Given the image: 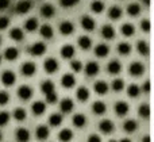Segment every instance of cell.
<instances>
[{"label": "cell", "instance_id": "obj_1", "mask_svg": "<svg viewBox=\"0 0 154 142\" xmlns=\"http://www.w3.org/2000/svg\"><path fill=\"white\" fill-rule=\"evenodd\" d=\"M143 70H145L143 65H142L141 62H138V61L131 62L130 68H128V72H130V75L134 76V77H139V76L143 73Z\"/></svg>", "mask_w": 154, "mask_h": 142}, {"label": "cell", "instance_id": "obj_2", "mask_svg": "<svg viewBox=\"0 0 154 142\" xmlns=\"http://www.w3.org/2000/svg\"><path fill=\"white\" fill-rule=\"evenodd\" d=\"M45 51H46V45L42 42H35V43H32L31 48H30V53H31L32 56H42Z\"/></svg>", "mask_w": 154, "mask_h": 142}, {"label": "cell", "instance_id": "obj_3", "mask_svg": "<svg viewBox=\"0 0 154 142\" xmlns=\"http://www.w3.org/2000/svg\"><path fill=\"white\" fill-rule=\"evenodd\" d=\"M16 77H15V73L11 72V70H4L2 73V83L4 85H12L15 83Z\"/></svg>", "mask_w": 154, "mask_h": 142}, {"label": "cell", "instance_id": "obj_4", "mask_svg": "<svg viewBox=\"0 0 154 142\" xmlns=\"http://www.w3.org/2000/svg\"><path fill=\"white\" fill-rule=\"evenodd\" d=\"M73 31H75V26H73L72 22L64 20L60 24V32H61L62 35H70Z\"/></svg>", "mask_w": 154, "mask_h": 142}, {"label": "cell", "instance_id": "obj_5", "mask_svg": "<svg viewBox=\"0 0 154 142\" xmlns=\"http://www.w3.org/2000/svg\"><path fill=\"white\" fill-rule=\"evenodd\" d=\"M43 68H45V70L48 73H54L58 69V61L54 58H48L43 62Z\"/></svg>", "mask_w": 154, "mask_h": 142}, {"label": "cell", "instance_id": "obj_6", "mask_svg": "<svg viewBox=\"0 0 154 142\" xmlns=\"http://www.w3.org/2000/svg\"><path fill=\"white\" fill-rule=\"evenodd\" d=\"M18 96L20 97L22 100H29L30 97L32 96V89L30 88L29 85H22V87H19V89H18Z\"/></svg>", "mask_w": 154, "mask_h": 142}, {"label": "cell", "instance_id": "obj_7", "mask_svg": "<svg viewBox=\"0 0 154 142\" xmlns=\"http://www.w3.org/2000/svg\"><path fill=\"white\" fill-rule=\"evenodd\" d=\"M99 129H100V131L104 133V134H109V133L114 131L115 126H114V123H112L111 121L104 119V121H101L100 123H99Z\"/></svg>", "mask_w": 154, "mask_h": 142}, {"label": "cell", "instance_id": "obj_8", "mask_svg": "<svg viewBox=\"0 0 154 142\" xmlns=\"http://www.w3.org/2000/svg\"><path fill=\"white\" fill-rule=\"evenodd\" d=\"M20 70L26 77H30V76H32L35 73L37 68H35V64H32V62H24V64H22Z\"/></svg>", "mask_w": 154, "mask_h": 142}, {"label": "cell", "instance_id": "obj_9", "mask_svg": "<svg viewBox=\"0 0 154 142\" xmlns=\"http://www.w3.org/2000/svg\"><path fill=\"white\" fill-rule=\"evenodd\" d=\"M31 2L30 0H20V2L16 4V11L18 14H27L31 10Z\"/></svg>", "mask_w": 154, "mask_h": 142}, {"label": "cell", "instance_id": "obj_10", "mask_svg": "<svg viewBox=\"0 0 154 142\" xmlns=\"http://www.w3.org/2000/svg\"><path fill=\"white\" fill-rule=\"evenodd\" d=\"M81 26H82V29L87 30V31H92V30L95 29V20H93L91 16L84 15L81 18Z\"/></svg>", "mask_w": 154, "mask_h": 142}, {"label": "cell", "instance_id": "obj_11", "mask_svg": "<svg viewBox=\"0 0 154 142\" xmlns=\"http://www.w3.org/2000/svg\"><path fill=\"white\" fill-rule=\"evenodd\" d=\"M61 84H62V87H65V88H72V87H75V84H76L75 76L70 75V73L64 75L61 79Z\"/></svg>", "mask_w": 154, "mask_h": 142}, {"label": "cell", "instance_id": "obj_12", "mask_svg": "<svg viewBox=\"0 0 154 142\" xmlns=\"http://www.w3.org/2000/svg\"><path fill=\"white\" fill-rule=\"evenodd\" d=\"M107 70H108L111 75H118V73L122 70V65L118 60H112V61L108 62V66H107Z\"/></svg>", "mask_w": 154, "mask_h": 142}, {"label": "cell", "instance_id": "obj_13", "mask_svg": "<svg viewBox=\"0 0 154 142\" xmlns=\"http://www.w3.org/2000/svg\"><path fill=\"white\" fill-rule=\"evenodd\" d=\"M101 35H103L106 39H112L115 37V29L111 24H106V26L101 27Z\"/></svg>", "mask_w": 154, "mask_h": 142}, {"label": "cell", "instance_id": "obj_14", "mask_svg": "<svg viewBox=\"0 0 154 142\" xmlns=\"http://www.w3.org/2000/svg\"><path fill=\"white\" fill-rule=\"evenodd\" d=\"M16 140L19 142H29L30 140V133L27 129H23V127H20V129L16 130Z\"/></svg>", "mask_w": 154, "mask_h": 142}, {"label": "cell", "instance_id": "obj_15", "mask_svg": "<svg viewBox=\"0 0 154 142\" xmlns=\"http://www.w3.org/2000/svg\"><path fill=\"white\" fill-rule=\"evenodd\" d=\"M115 113L119 116H123L128 113V104L126 102H118L115 104Z\"/></svg>", "mask_w": 154, "mask_h": 142}, {"label": "cell", "instance_id": "obj_16", "mask_svg": "<svg viewBox=\"0 0 154 142\" xmlns=\"http://www.w3.org/2000/svg\"><path fill=\"white\" fill-rule=\"evenodd\" d=\"M58 138L61 142H70L73 138V131L70 129H62L58 134Z\"/></svg>", "mask_w": 154, "mask_h": 142}, {"label": "cell", "instance_id": "obj_17", "mask_svg": "<svg viewBox=\"0 0 154 142\" xmlns=\"http://www.w3.org/2000/svg\"><path fill=\"white\" fill-rule=\"evenodd\" d=\"M108 53H109V48L106 43H100V45H97L95 49V54L97 57H100V58H104Z\"/></svg>", "mask_w": 154, "mask_h": 142}, {"label": "cell", "instance_id": "obj_18", "mask_svg": "<svg viewBox=\"0 0 154 142\" xmlns=\"http://www.w3.org/2000/svg\"><path fill=\"white\" fill-rule=\"evenodd\" d=\"M77 42H79V46L82 49V50H88V49L92 46V39H91L89 37H87V35L80 37L79 39H77Z\"/></svg>", "mask_w": 154, "mask_h": 142}, {"label": "cell", "instance_id": "obj_19", "mask_svg": "<svg viewBox=\"0 0 154 142\" xmlns=\"http://www.w3.org/2000/svg\"><path fill=\"white\" fill-rule=\"evenodd\" d=\"M99 69H100V68H99L97 62H95V61L88 62L87 66H85V72H87L88 76H95V75H97Z\"/></svg>", "mask_w": 154, "mask_h": 142}, {"label": "cell", "instance_id": "obj_20", "mask_svg": "<svg viewBox=\"0 0 154 142\" xmlns=\"http://www.w3.org/2000/svg\"><path fill=\"white\" fill-rule=\"evenodd\" d=\"M19 56V51L16 48H14V46H11V48H7L4 51V57L8 60V61H12V60H16Z\"/></svg>", "mask_w": 154, "mask_h": 142}, {"label": "cell", "instance_id": "obj_21", "mask_svg": "<svg viewBox=\"0 0 154 142\" xmlns=\"http://www.w3.org/2000/svg\"><path fill=\"white\" fill-rule=\"evenodd\" d=\"M108 84L106 83V81H103V80H100V81H96L95 83V91L97 92L99 95H104V94H107L108 92Z\"/></svg>", "mask_w": 154, "mask_h": 142}, {"label": "cell", "instance_id": "obj_22", "mask_svg": "<svg viewBox=\"0 0 154 142\" xmlns=\"http://www.w3.org/2000/svg\"><path fill=\"white\" fill-rule=\"evenodd\" d=\"M120 31H122V34L125 35V37H131V35H134V32H135V27L131 23H125L120 26Z\"/></svg>", "mask_w": 154, "mask_h": 142}, {"label": "cell", "instance_id": "obj_23", "mask_svg": "<svg viewBox=\"0 0 154 142\" xmlns=\"http://www.w3.org/2000/svg\"><path fill=\"white\" fill-rule=\"evenodd\" d=\"M106 108H107L106 103H104V102H100V100H97V102H95V103L92 104L93 113L97 114V115H101V114L106 113Z\"/></svg>", "mask_w": 154, "mask_h": 142}, {"label": "cell", "instance_id": "obj_24", "mask_svg": "<svg viewBox=\"0 0 154 142\" xmlns=\"http://www.w3.org/2000/svg\"><path fill=\"white\" fill-rule=\"evenodd\" d=\"M54 12H56V10H54V7L51 4H43L41 7V14L45 18H51L54 15Z\"/></svg>", "mask_w": 154, "mask_h": 142}, {"label": "cell", "instance_id": "obj_25", "mask_svg": "<svg viewBox=\"0 0 154 142\" xmlns=\"http://www.w3.org/2000/svg\"><path fill=\"white\" fill-rule=\"evenodd\" d=\"M31 110H32V113H34L35 115H41V114L45 113L46 104L43 102H35V103H32Z\"/></svg>", "mask_w": 154, "mask_h": 142}, {"label": "cell", "instance_id": "obj_26", "mask_svg": "<svg viewBox=\"0 0 154 142\" xmlns=\"http://www.w3.org/2000/svg\"><path fill=\"white\" fill-rule=\"evenodd\" d=\"M61 56L64 58H72L75 56V48L72 45H65L61 49Z\"/></svg>", "mask_w": 154, "mask_h": 142}, {"label": "cell", "instance_id": "obj_27", "mask_svg": "<svg viewBox=\"0 0 154 142\" xmlns=\"http://www.w3.org/2000/svg\"><path fill=\"white\" fill-rule=\"evenodd\" d=\"M76 96L80 102H85V100H88V97H89V91H88L85 87H80L76 91Z\"/></svg>", "mask_w": 154, "mask_h": 142}, {"label": "cell", "instance_id": "obj_28", "mask_svg": "<svg viewBox=\"0 0 154 142\" xmlns=\"http://www.w3.org/2000/svg\"><path fill=\"white\" fill-rule=\"evenodd\" d=\"M60 107H61L62 113H70V111L73 110V107H75V104H73V100H70L69 97H66V99H64L61 102Z\"/></svg>", "mask_w": 154, "mask_h": 142}, {"label": "cell", "instance_id": "obj_29", "mask_svg": "<svg viewBox=\"0 0 154 142\" xmlns=\"http://www.w3.org/2000/svg\"><path fill=\"white\" fill-rule=\"evenodd\" d=\"M10 37H11V39H14V41H22L24 37V32L22 29L15 27V29H12L10 31Z\"/></svg>", "mask_w": 154, "mask_h": 142}, {"label": "cell", "instance_id": "obj_30", "mask_svg": "<svg viewBox=\"0 0 154 142\" xmlns=\"http://www.w3.org/2000/svg\"><path fill=\"white\" fill-rule=\"evenodd\" d=\"M123 129L127 133H134L138 129V123H137L134 119H127V121L125 122V125H123Z\"/></svg>", "mask_w": 154, "mask_h": 142}, {"label": "cell", "instance_id": "obj_31", "mask_svg": "<svg viewBox=\"0 0 154 142\" xmlns=\"http://www.w3.org/2000/svg\"><path fill=\"white\" fill-rule=\"evenodd\" d=\"M85 123H87V118H85V115H82V114H76L75 116H73V125H75L76 127H84Z\"/></svg>", "mask_w": 154, "mask_h": 142}, {"label": "cell", "instance_id": "obj_32", "mask_svg": "<svg viewBox=\"0 0 154 142\" xmlns=\"http://www.w3.org/2000/svg\"><path fill=\"white\" fill-rule=\"evenodd\" d=\"M42 92L45 95H49L51 92H56V88H54V83L50 80H46L42 83Z\"/></svg>", "mask_w": 154, "mask_h": 142}, {"label": "cell", "instance_id": "obj_33", "mask_svg": "<svg viewBox=\"0 0 154 142\" xmlns=\"http://www.w3.org/2000/svg\"><path fill=\"white\" fill-rule=\"evenodd\" d=\"M24 29H26L27 31H35V30L38 29V20L35 18L27 19L26 23H24Z\"/></svg>", "mask_w": 154, "mask_h": 142}, {"label": "cell", "instance_id": "obj_34", "mask_svg": "<svg viewBox=\"0 0 154 142\" xmlns=\"http://www.w3.org/2000/svg\"><path fill=\"white\" fill-rule=\"evenodd\" d=\"M41 35H42L43 38H46V39H50V38L53 37V29H51L50 24H43V26L41 27Z\"/></svg>", "mask_w": 154, "mask_h": 142}, {"label": "cell", "instance_id": "obj_35", "mask_svg": "<svg viewBox=\"0 0 154 142\" xmlns=\"http://www.w3.org/2000/svg\"><path fill=\"white\" fill-rule=\"evenodd\" d=\"M108 16L111 19H119L120 16H122V10H120L118 5H114V7H111L109 8V11H108Z\"/></svg>", "mask_w": 154, "mask_h": 142}, {"label": "cell", "instance_id": "obj_36", "mask_svg": "<svg viewBox=\"0 0 154 142\" xmlns=\"http://www.w3.org/2000/svg\"><path fill=\"white\" fill-rule=\"evenodd\" d=\"M127 12H128V15H131V16H137L141 12V5L137 4V3H131L127 7Z\"/></svg>", "mask_w": 154, "mask_h": 142}, {"label": "cell", "instance_id": "obj_37", "mask_svg": "<svg viewBox=\"0 0 154 142\" xmlns=\"http://www.w3.org/2000/svg\"><path fill=\"white\" fill-rule=\"evenodd\" d=\"M118 51H119V54H122V56H127L131 51V46L128 45L127 42H120L119 45H118Z\"/></svg>", "mask_w": 154, "mask_h": 142}, {"label": "cell", "instance_id": "obj_38", "mask_svg": "<svg viewBox=\"0 0 154 142\" xmlns=\"http://www.w3.org/2000/svg\"><path fill=\"white\" fill-rule=\"evenodd\" d=\"M49 137V129L46 126H39L37 129V138L38 140H46Z\"/></svg>", "mask_w": 154, "mask_h": 142}, {"label": "cell", "instance_id": "obj_39", "mask_svg": "<svg viewBox=\"0 0 154 142\" xmlns=\"http://www.w3.org/2000/svg\"><path fill=\"white\" fill-rule=\"evenodd\" d=\"M91 10H92L93 12H96V14L103 12V10H104V3L100 2V0H95V2H92V4H91Z\"/></svg>", "mask_w": 154, "mask_h": 142}, {"label": "cell", "instance_id": "obj_40", "mask_svg": "<svg viewBox=\"0 0 154 142\" xmlns=\"http://www.w3.org/2000/svg\"><path fill=\"white\" fill-rule=\"evenodd\" d=\"M138 51L142 54V56H147L150 51V48H149V43L145 42V41H139L138 42Z\"/></svg>", "mask_w": 154, "mask_h": 142}, {"label": "cell", "instance_id": "obj_41", "mask_svg": "<svg viewBox=\"0 0 154 142\" xmlns=\"http://www.w3.org/2000/svg\"><path fill=\"white\" fill-rule=\"evenodd\" d=\"M26 116H27V114H26V111H24V108H16L15 111H14V118L16 119L18 122H22V121H24L26 119Z\"/></svg>", "mask_w": 154, "mask_h": 142}, {"label": "cell", "instance_id": "obj_42", "mask_svg": "<svg viewBox=\"0 0 154 142\" xmlns=\"http://www.w3.org/2000/svg\"><path fill=\"white\" fill-rule=\"evenodd\" d=\"M49 122H50V125L54 127L60 126V125L62 123V115L61 114H53V115L50 116V119H49Z\"/></svg>", "mask_w": 154, "mask_h": 142}, {"label": "cell", "instance_id": "obj_43", "mask_svg": "<svg viewBox=\"0 0 154 142\" xmlns=\"http://www.w3.org/2000/svg\"><path fill=\"white\" fill-rule=\"evenodd\" d=\"M139 116H142V118L147 119L150 116V107L149 104H141L139 106Z\"/></svg>", "mask_w": 154, "mask_h": 142}, {"label": "cell", "instance_id": "obj_44", "mask_svg": "<svg viewBox=\"0 0 154 142\" xmlns=\"http://www.w3.org/2000/svg\"><path fill=\"white\" fill-rule=\"evenodd\" d=\"M111 87H112V89H114V91L119 92V91H122L123 87H125V81H123L122 79H116V80L112 81Z\"/></svg>", "mask_w": 154, "mask_h": 142}, {"label": "cell", "instance_id": "obj_45", "mask_svg": "<svg viewBox=\"0 0 154 142\" xmlns=\"http://www.w3.org/2000/svg\"><path fill=\"white\" fill-rule=\"evenodd\" d=\"M127 94H128V96H131V97H137L139 95V87L137 85V84H131L127 89Z\"/></svg>", "mask_w": 154, "mask_h": 142}, {"label": "cell", "instance_id": "obj_46", "mask_svg": "<svg viewBox=\"0 0 154 142\" xmlns=\"http://www.w3.org/2000/svg\"><path fill=\"white\" fill-rule=\"evenodd\" d=\"M8 121H10V114H8L7 111H2V113H0V126L7 125Z\"/></svg>", "mask_w": 154, "mask_h": 142}, {"label": "cell", "instance_id": "obj_47", "mask_svg": "<svg viewBox=\"0 0 154 142\" xmlns=\"http://www.w3.org/2000/svg\"><path fill=\"white\" fill-rule=\"evenodd\" d=\"M79 2H80V0H60V4H61L62 7L69 8V7H73V5H76Z\"/></svg>", "mask_w": 154, "mask_h": 142}, {"label": "cell", "instance_id": "obj_48", "mask_svg": "<svg viewBox=\"0 0 154 142\" xmlns=\"http://www.w3.org/2000/svg\"><path fill=\"white\" fill-rule=\"evenodd\" d=\"M8 100H10V95L5 91H0V106L7 104Z\"/></svg>", "mask_w": 154, "mask_h": 142}, {"label": "cell", "instance_id": "obj_49", "mask_svg": "<svg viewBox=\"0 0 154 142\" xmlns=\"http://www.w3.org/2000/svg\"><path fill=\"white\" fill-rule=\"evenodd\" d=\"M10 24V19L7 16H0V30H4Z\"/></svg>", "mask_w": 154, "mask_h": 142}, {"label": "cell", "instance_id": "obj_50", "mask_svg": "<svg viewBox=\"0 0 154 142\" xmlns=\"http://www.w3.org/2000/svg\"><path fill=\"white\" fill-rule=\"evenodd\" d=\"M70 66H72V69L75 70V72H81V69H82V64H81V61H72V64H70Z\"/></svg>", "mask_w": 154, "mask_h": 142}, {"label": "cell", "instance_id": "obj_51", "mask_svg": "<svg viewBox=\"0 0 154 142\" xmlns=\"http://www.w3.org/2000/svg\"><path fill=\"white\" fill-rule=\"evenodd\" d=\"M141 29L143 30L145 32H149L150 31V22L147 20V19H143V20L141 22Z\"/></svg>", "mask_w": 154, "mask_h": 142}, {"label": "cell", "instance_id": "obj_52", "mask_svg": "<svg viewBox=\"0 0 154 142\" xmlns=\"http://www.w3.org/2000/svg\"><path fill=\"white\" fill-rule=\"evenodd\" d=\"M57 99H58V96H57L56 92H51V94L46 95V100H48L49 103H56Z\"/></svg>", "mask_w": 154, "mask_h": 142}, {"label": "cell", "instance_id": "obj_53", "mask_svg": "<svg viewBox=\"0 0 154 142\" xmlns=\"http://www.w3.org/2000/svg\"><path fill=\"white\" fill-rule=\"evenodd\" d=\"M88 142H101V138L97 134H92L88 137Z\"/></svg>", "mask_w": 154, "mask_h": 142}, {"label": "cell", "instance_id": "obj_54", "mask_svg": "<svg viewBox=\"0 0 154 142\" xmlns=\"http://www.w3.org/2000/svg\"><path fill=\"white\" fill-rule=\"evenodd\" d=\"M10 5V0H0V10H5Z\"/></svg>", "mask_w": 154, "mask_h": 142}, {"label": "cell", "instance_id": "obj_55", "mask_svg": "<svg viewBox=\"0 0 154 142\" xmlns=\"http://www.w3.org/2000/svg\"><path fill=\"white\" fill-rule=\"evenodd\" d=\"M145 91H146V92H149V91H150V81H149V80H147L146 83H145Z\"/></svg>", "mask_w": 154, "mask_h": 142}, {"label": "cell", "instance_id": "obj_56", "mask_svg": "<svg viewBox=\"0 0 154 142\" xmlns=\"http://www.w3.org/2000/svg\"><path fill=\"white\" fill-rule=\"evenodd\" d=\"M142 142H150V137H149V135H146V137L142 140Z\"/></svg>", "mask_w": 154, "mask_h": 142}, {"label": "cell", "instance_id": "obj_57", "mask_svg": "<svg viewBox=\"0 0 154 142\" xmlns=\"http://www.w3.org/2000/svg\"><path fill=\"white\" fill-rule=\"evenodd\" d=\"M120 142H131L128 138H123V140H120Z\"/></svg>", "mask_w": 154, "mask_h": 142}, {"label": "cell", "instance_id": "obj_58", "mask_svg": "<svg viewBox=\"0 0 154 142\" xmlns=\"http://www.w3.org/2000/svg\"><path fill=\"white\" fill-rule=\"evenodd\" d=\"M109 142H116V141H115V140H111V141H109Z\"/></svg>", "mask_w": 154, "mask_h": 142}, {"label": "cell", "instance_id": "obj_59", "mask_svg": "<svg viewBox=\"0 0 154 142\" xmlns=\"http://www.w3.org/2000/svg\"><path fill=\"white\" fill-rule=\"evenodd\" d=\"M0 141H2V133H0Z\"/></svg>", "mask_w": 154, "mask_h": 142}, {"label": "cell", "instance_id": "obj_60", "mask_svg": "<svg viewBox=\"0 0 154 142\" xmlns=\"http://www.w3.org/2000/svg\"><path fill=\"white\" fill-rule=\"evenodd\" d=\"M0 61H2V56H0Z\"/></svg>", "mask_w": 154, "mask_h": 142}, {"label": "cell", "instance_id": "obj_61", "mask_svg": "<svg viewBox=\"0 0 154 142\" xmlns=\"http://www.w3.org/2000/svg\"><path fill=\"white\" fill-rule=\"evenodd\" d=\"M0 43H2V38H0Z\"/></svg>", "mask_w": 154, "mask_h": 142}]
</instances>
